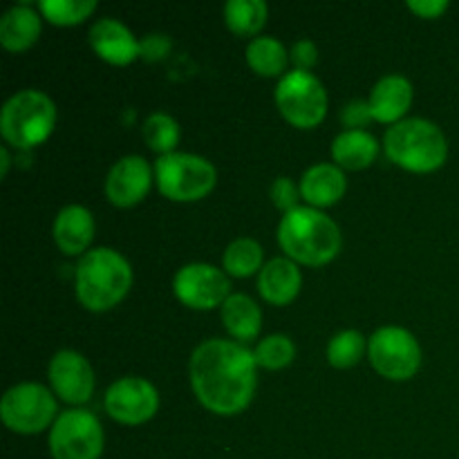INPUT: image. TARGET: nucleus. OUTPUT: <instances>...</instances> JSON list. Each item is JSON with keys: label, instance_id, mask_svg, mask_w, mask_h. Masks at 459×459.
<instances>
[{"label": "nucleus", "instance_id": "obj_20", "mask_svg": "<svg viewBox=\"0 0 459 459\" xmlns=\"http://www.w3.org/2000/svg\"><path fill=\"white\" fill-rule=\"evenodd\" d=\"M40 16L30 4H16L0 18V43L9 52H25L39 40Z\"/></svg>", "mask_w": 459, "mask_h": 459}, {"label": "nucleus", "instance_id": "obj_9", "mask_svg": "<svg viewBox=\"0 0 459 459\" xmlns=\"http://www.w3.org/2000/svg\"><path fill=\"white\" fill-rule=\"evenodd\" d=\"M103 429L97 415L83 408L65 411L49 429L52 459H99L103 453Z\"/></svg>", "mask_w": 459, "mask_h": 459}, {"label": "nucleus", "instance_id": "obj_32", "mask_svg": "<svg viewBox=\"0 0 459 459\" xmlns=\"http://www.w3.org/2000/svg\"><path fill=\"white\" fill-rule=\"evenodd\" d=\"M290 56H291V63L296 65V70L309 72L318 63V48L314 45V40L303 39L291 48Z\"/></svg>", "mask_w": 459, "mask_h": 459}, {"label": "nucleus", "instance_id": "obj_4", "mask_svg": "<svg viewBox=\"0 0 459 459\" xmlns=\"http://www.w3.org/2000/svg\"><path fill=\"white\" fill-rule=\"evenodd\" d=\"M385 155L411 173H433L448 157L446 134L437 124L421 117L390 126L384 137Z\"/></svg>", "mask_w": 459, "mask_h": 459}, {"label": "nucleus", "instance_id": "obj_28", "mask_svg": "<svg viewBox=\"0 0 459 459\" xmlns=\"http://www.w3.org/2000/svg\"><path fill=\"white\" fill-rule=\"evenodd\" d=\"M94 9H97L94 0H43L39 3V12L49 22L61 27L79 25L85 18L92 16Z\"/></svg>", "mask_w": 459, "mask_h": 459}, {"label": "nucleus", "instance_id": "obj_14", "mask_svg": "<svg viewBox=\"0 0 459 459\" xmlns=\"http://www.w3.org/2000/svg\"><path fill=\"white\" fill-rule=\"evenodd\" d=\"M155 170L139 155H126L110 169L106 178V197L119 209L139 204L148 195Z\"/></svg>", "mask_w": 459, "mask_h": 459}, {"label": "nucleus", "instance_id": "obj_17", "mask_svg": "<svg viewBox=\"0 0 459 459\" xmlns=\"http://www.w3.org/2000/svg\"><path fill=\"white\" fill-rule=\"evenodd\" d=\"M54 242L67 255L88 254V247L94 238V218L85 206L70 204L58 211L54 220Z\"/></svg>", "mask_w": 459, "mask_h": 459}, {"label": "nucleus", "instance_id": "obj_30", "mask_svg": "<svg viewBox=\"0 0 459 459\" xmlns=\"http://www.w3.org/2000/svg\"><path fill=\"white\" fill-rule=\"evenodd\" d=\"M299 197L300 186H296L290 178H276V182L272 184V200L276 209H281L282 213L299 209Z\"/></svg>", "mask_w": 459, "mask_h": 459}, {"label": "nucleus", "instance_id": "obj_23", "mask_svg": "<svg viewBox=\"0 0 459 459\" xmlns=\"http://www.w3.org/2000/svg\"><path fill=\"white\" fill-rule=\"evenodd\" d=\"M247 63L260 76H278L287 67V49L273 36H255L247 45Z\"/></svg>", "mask_w": 459, "mask_h": 459}, {"label": "nucleus", "instance_id": "obj_25", "mask_svg": "<svg viewBox=\"0 0 459 459\" xmlns=\"http://www.w3.org/2000/svg\"><path fill=\"white\" fill-rule=\"evenodd\" d=\"M224 269L233 278H247L263 269V247L251 238H238L224 251Z\"/></svg>", "mask_w": 459, "mask_h": 459}, {"label": "nucleus", "instance_id": "obj_29", "mask_svg": "<svg viewBox=\"0 0 459 459\" xmlns=\"http://www.w3.org/2000/svg\"><path fill=\"white\" fill-rule=\"evenodd\" d=\"M254 357L258 368H264V370H282V368H287L296 359V345L291 343L290 336L272 334L255 345Z\"/></svg>", "mask_w": 459, "mask_h": 459}, {"label": "nucleus", "instance_id": "obj_18", "mask_svg": "<svg viewBox=\"0 0 459 459\" xmlns=\"http://www.w3.org/2000/svg\"><path fill=\"white\" fill-rule=\"evenodd\" d=\"M348 179L336 164H314L300 178V195L312 209H325L345 195Z\"/></svg>", "mask_w": 459, "mask_h": 459}, {"label": "nucleus", "instance_id": "obj_31", "mask_svg": "<svg viewBox=\"0 0 459 459\" xmlns=\"http://www.w3.org/2000/svg\"><path fill=\"white\" fill-rule=\"evenodd\" d=\"M375 119L370 110V103L361 101V99H354L341 112V121L348 126V130H363V126H368Z\"/></svg>", "mask_w": 459, "mask_h": 459}, {"label": "nucleus", "instance_id": "obj_26", "mask_svg": "<svg viewBox=\"0 0 459 459\" xmlns=\"http://www.w3.org/2000/svg\"><path fill=\"white\" fill-rule=\"evenodd\" d=\"M368 350V341L363 339L361 332L343 330L332 336L327 343V361L336 370H348L361 361L363 352Z\"/></svg>", "mask_w": 459, "mask_h": 459}, {"label": "nucleus", "instance_id": "obj_12", "mask_svg": "<svg viewBox=\"0 0 459 459\" xmlns=\"http://www.w3.org/2000/svg\"><path fill=\"white\" fill-rule=\"evenodd\" d=\"M103 403L115 421L124 426H139L155 417L160 408V393L142 377H124L108 388Z\"/></svg>", "mask_w": 459, "mask_h": 459}, {"label": "nucleus", "instance_id": "obj_11", "mask_svg": "<svg viewBox=\"0 0 459 459\" xmlns=\"http://www.w3.org/2000/svg\"><path fill=\"white\" fill-rule=\"evenodd\" d=\"M173 291L179 303L191 309H200V312L222 307L231 296L229 294L227 273L206 263L184 264L175 273Z\"/></svg>", "mask_w": 459, "mask_h": 459}, {"label": "nucleus", "instance_id": "obj_33", "mask_svg": "<svg viewBox=\"0 0 459 459\" xmlns=\"http://www.w3.org/2000/svg\"><path fill=\"white\" fill-rule=\"evenodd\" d=\"M170 52V39L166 34H148L142 40V56L146 61H161Z\"/></svg>", "mask_w": 459, "mask_h": 459}, {"label": "nucleus", "instance_id": "obj_1", "mask_svg": "<svg viewBox=\"0 0 459 459\" xmlns=\"http://www.w3.org/2000/svg\"><path fill=\"white\" fill-rule=\"evenodd\" d=\"M191 388L197 402L215 415H238L251 403L258 384V363L238 341L209 339L191 354Z\"/></svg>", "mask_w": 459, "mask_h": 459}, {"label": "nucleus", "instance_id": "obj_19", "mask_svg": "<svg viewBox=\"0 0 459 459\" xmlns=\"http://www.w3.org/2000/svg\"><path fill=\"white\" fill-rule=\"evenodd\" d=\"M303 276L294 260L273 258L260 269L258 290L263 299L272 305H290L299 296Z\"/></svg>", "mask_w": 459, "mask_h": 459}, {"label": "nucleus", "instance_id": "obj_21", "mask_svg": "<svg viewBox=\"0 0 459 459\" xmlns=\"http://www.w3.org/2000/svg\"><path fill=\"white\" fill-rule=\"evenodd\" d=\"M379 143L368 130H343L332 142V157L345 170H363L377 160Z\"/></svg>", "mask_w": 459, "mask_h": 459}, {"label": "nucleus", "instance_id": "obj_5", "mask_svg": "<svg viewBox=\"0 0 459 459\" xmlns=\"http://www.w3.org/2000/svg\"><path fill=\"white\" fill-rule=\"evenodd\" d=\"M56 106L40 90H21L7 99L0 112V133L13 148H34L52 134Z\"/></svg>", "mask_w": 459, "mask_h": 459}, {"label": "nucleus", "instance_id": "obj_16", "mask_svg": "<svg viewBox=\"0 0 459 459\" xmlns=\"http://www.w3.org/2000/svg\"><path fill=\"white\" fill-rule=\"evenodd\" d=\"M412 83L402 74H388L379 79L372 88L370 110L372 117L381 124H399L412 106Z\"/></svg>", "mask_w": 459, "mask_h": 459}, {"label": "nucleus", "instance_id": "obj_27", "mask_svg": "<svg viewBox=\"0 0 459 459\" xmlns=\"http://www.w3.org/2000/svg\"><path fill=\"white\" fill-rule=\"evenodd\" d=\"M143 139L152 151L160 152V157L170 155L179 142V124L166 112H152L143 121Z\"/></svg>", "mask_w": 459, "mask_h": 459}, {"label": "nucleus", "instance_id": "obj_7", "mask_svg": "<svg viewBox=\"0 0 459 459\" xmlns=\"http://www.w3.org/2000/svg\"><path fill=\"white\" fill-rule=\"evenodd\" d=\"M276 106L296 128H316L327 115L325 85L312 72H287L276 88Z\"/></svg>", "mask_w": 459, "mask_h": 459}, {"label": "nucleus", "instance_id": "obj_24", "mask_svg": "<svg viewBox=\"0 0 459 459\" xmlns=\"http://www.w3.org/2000/svg\"><path fill=\"white\" fill-rule=\"evenodd\" d=\"M269 9L263 0H229L224 4V22L238 36H255L264 27Z\"/></svg>", "mask_w": 459, "mask_h": 459}, {"label": "nucleus", "instance_id": "obj_8", "mask_svg": "<svg viewBox=\"0 0 459 459\" xmlns=\"http://www.w3.org/2000/svg\"><path fill=\"white\" fill-rule=\"evenodd\" d=\"M0 417L12 433L36 435L56 421V399L40 384H18L3 394Z\"/></svg>", "mask_w": 459, "mask_h": 459}, {"label": "nucleus", "instance_id": "obj_15", "mask_svg": "<svg viewBox=\"0 0 459 459\" xmlns=\"http://www.w3.org/2000/svg\"><path fill=\"white\" fill-rule=\"evenodd\" d=\"M88 40L94 54L112 65H128L142 56V40L134 39L133 31L117 18H99L90 27Z\"/></svg>", "mask_w": 459, "mask_h": 459}, {"label": "nucleus", "instance_id": "obj_22", "mask_svg": "<svg viewBox=\"0 0 459 459\" xmlns=\"http://www.w3.org/2000/svg\"><path fill=\"white\" fill-rule=\"evenodd\" d=\"M222 323L238 343H247L260 334L263 312L247 294H231L222 305Z\"/></svg>", "mask_w": 459, "mask_h": 459}, {"label": "nucleus", "instance_id": "obj_13", "mask_svg": "<svg viewBox=\"0 0 459 459\" xmlns=\"http://www.w3.org/2000/svg\"><path fill=\"white\" fill-rule=\"evenodd\" d=\"M48 379L54 394L70 406L90 402L94 393V370L83 354L74 350H61L49 359Z\"/></svg>", "mask_w": 459, "mask_h": 459}, {"label": "nucleus", "instance_id": "obj_6", "mask_svg": "<svg viewBox=\"0 0 459 459\" xmlns=\"http://www.w3.org/2000/svg\"><path fill=\"white\" fill-rule=\"evenodd\" d=\"M155 182L173 202H195L209 195L218 182L215 166L193 152H170L155 161Z\"/></svg>", "mask_w": 459, "mask_h": 459}, {"label": "nucleus", "instance_id": "obj_35", "mask_svg": "<svg viewBox=\"0 0 459 459\" xmlns=\"http://www.w3.org/2000/svg\"><path fill=\"white\" fill-rule=\"evenodd\" d=\"M9 164H12V157H9L7 148L3 146V148H0V175H3V178H7Z\"/></svg>", "mask_w": 459, "mask_h": 459}, {"label": "nucleus", "instance_id": "obj_34", "mask_svg": "<svg viewBox=\"0 0 459 459\" xmlns=\"http://www.w3.org/2000/svg\"><path fill=\"white\" fill-rule=\"evenodd\" d=\"M408 9L421 18H439L448 9L446 0H411Z\"/></svg>", "mask_w": 459, "mask_h": 459}, {"label": "nucleus", "instance_id": "obj_3", "mask_svg": "<svg viewBox=\"0 0 459 459\" xmlns=\"http://www.w3.org/2000/svg\"><path fill=\"white\" fill-rule=\"evenodd\" d=\"M76 299L90 312H106L119 305L133 287V267L115 249H90L74 272Z\"/></svg>", "mask_w": 459, "mask_h": 459}, {"label": "nucleus", "instance_id": "obj_10", "mask_svg": "<svg viewBox=\"0 0 459 459\" xmlns=\"http://www.w3.org/2000/svg\"><path fill=\"white\" fill-rule=\"evenodd\" d=\"M372 368L390 381H408L421 366V348L412 332L397 325L379 327L368 341Z\"/></svg>", "mask_w": 459, "mask_h": 459}, {"label": "nucleus", "instance_id": "obj_2", "mask_svg": "<svg viewBox=\"0 0 459 459\" xmlns=\"http://www.w3.org/2000/svg\"><path fill=\"white\" fill-rule=\"evenodd\" d=\"M278 242L287 258L307 267H321L339 255L343 238L341 229L323 211L299 206L282 215L278 224Z\"/></svg>", "mask_w": 459, "mask_h": 459}]
</instances>
